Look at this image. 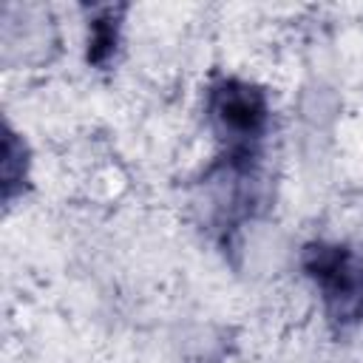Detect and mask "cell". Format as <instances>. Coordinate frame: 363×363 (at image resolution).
Listing matches in <instances>:
<instances>
[{
  "label": "cell",
  "mask_w": 363,
  "mask_h": 363,
  "mask_svg": "<svg viewBox=\"0 0 363 363\" xmlns=\"http://www.w3.org/2000/svg\"><path fill=\"white\" fill-rule=\"evenodd\" d=\"M119 14L122 9L105 6L91 17L88 26V62L91 65H108V60L116 51L119 43Z\"/></svg>",
  "instance_id": "3957f363"
},
{
  "label": "cell",
  "mask_w": 363,
  "mask_h": 363,
  "mask_svg": "<svg viewBox=\"0 0 363 363\" xmlns=\"http://www.w3.org/2000/svg\"><path fill=\"white\" fill-rule=\"evenodd\" d=\"M28 176V150L20 142V136L6 125V139H3V199L11 201Z\"/></svg>",
  "instance_id": "277c9868"
},
{
  "label": "cell",
  "mask_w": 363,
  "mask_h": 363,
  "mask_svg": "<svg viewBox=\"0 0 363 363\" xmlns=\"http://www.w3.org/2000/svg\"><path fill=\"white\" fill-rule=\"evenodd\" d=\"M207 116L233 159H255L269 125L267 94L241 77H218L207 91Z\"/></svg>",
  "instance_id": "7a4b0ae2"
},
{
  "label": "cell",
  "mask_w": 363,
  "mask_h": 363,
  "mask_svg": "<svg viewBox=\"0 0 363 363\" xmlns=\"http://www.w3.org/2000/svg\"><path fill=\"white\" fill-rule=\"evenodd\" d=\"M301 269L315 284L332 326L349 329L363 320V258L335 241H309L301 252Z\"/></svg>",
  "instance_id": "6da1fadb"
}]
</instances>
